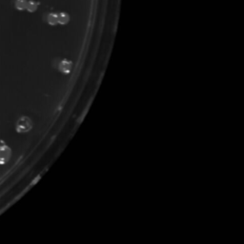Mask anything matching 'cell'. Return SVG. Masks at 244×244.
<instances>
[{"instance_id":"1","label":"cell","mask_w":244,"mask_h":244,"mask_svg":"<svg viewBox=\"0 0 244 244\" xmlns=\"http://www.w3.org/2000/svg\"><path fill=\"white\" fill-rule=\"evenodd\" d=\"M33 128V121L29 116L22 115L15 122V131L18 134H26Z\"/></svg>"},{"instance_id":"2","label":"cell","mask_w":244,"mask_h":244,"mask_svg":"<svg viewBox=\"0 0 244 244\" xmlns=\"http://www.w3.org/2000/svg\"><path fill=\"white\" fill-rule=\"evenodd\" d=\"M12 149L5 140H0V165H5L12 157Z\"/></svg>"},{"instance_id":"3","label":"cell","mask_w":244,"mask_h":244,"mask_svg":"<svg viewBox=\"0 0 244 244\" xmlns=\"http://www.w3.org/2000/svg\"><path fill=\"white\" fill-rule=\"evenodd\" d=\"M71 69H72V62L70 60L64 59L59 64V71L63 73H69L71 72Z\"/></svg>"},{"instance_id":"4","label":"cell","mask_w":244,"mask_h":244,"mask_svg":"<svg viewBox=\"0 0 244 244\" xmlns=\"http://www.w3.org/2000/svg\"><path fill=\"white\" fill-rule=\"evenodd\" d=\"M57 20L59 24L65 25L67 24L70 20V15L66 13H60L57 15Z\"/></svg>"},{"instance_id":"5","label":"cell","mask_w":244,"mask_h":244,"mask_svg":"<svg viewBox=\"0 0 244 244\" xmlns=\"http://www.w3.org/2000/svg\"><path fill=\"white\" fill-rule=\"evenodd\" d=\"M37 3H35V1H29L27 2V5H26V9L28 12L30 13H33L35 12L36 10H37Z\"/></svg>"},{"instance_id":"6","label":"cell","mask_w":244,"mask_h":244,"mask_svg":"<svg viewBox=\"0 0 244 244\" xmlns=\"http://www.w3.org/2000/svg\"><path fill=\"white\" fill-rule=\"evenodd\" d=\"M48 23H49L50 25L58 24L57 15H56V13H50V15H48Z\"/></svg>"},{"instance_id":"7","label":"cell","mask_w":244,"mask_h":244,"mask_svg":"<svg viewBox=\"0 0 244 244\" xmlns=\"http://www.w3.org/2000/svg\"><path fill=\"white\" fill-rule=\"evenodd\" d=\"M26 5H27V0H16L15 1V7L20 11L26 9Z\"/></svg>"}]
</instances>
